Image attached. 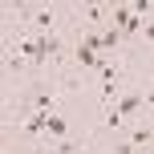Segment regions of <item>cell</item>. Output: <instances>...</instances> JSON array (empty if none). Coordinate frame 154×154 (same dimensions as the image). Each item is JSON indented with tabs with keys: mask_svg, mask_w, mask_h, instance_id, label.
I'll return each instance as SVG.
<instances>
[{
	"mask_svg": "<svg viewBox=\"0 0 154 154\" xmlns=\"http://www.w3.org/2000/svg\"><path fill=\"white\" fill-rule=\"evenodd\" d=\"M122 134L130 138V146L138 150V154H150V142H154V114L142 118V122H134L130 130H122Z\"/></svg>",
	"mask_w": 154,
	"mask_h": 154,
	"instance_id": "6da1fadb",
	"label": "cell"
}]
</instances>
